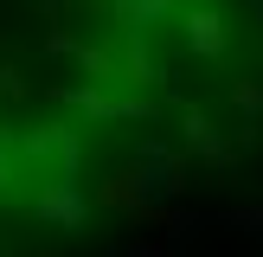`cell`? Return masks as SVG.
<instances>
[{"instance_id":"obj_2","label":"cell","mask_w":263,"mask_h":257,"mask_svg":"<svg viewBox=\"0 0 263 257\" xmlns=\"http://www.w3.org/2000/svg\"><path fill=\"white\" fill-rule=\"evenodd\" d=\"M32 212L51 218L64 238H71V231H84V199H77L71 180H45V187H39V199H32Z\"/></svg>"},{"instance_id":"obj_1","label":"cell","mask_w":263,"mask_h":257,"mask_svg":"<svg viewBox=\"0 0 263 257\" xmlns=\"http://www.w3.org/2000/svg\"><path fill=\"white\" fill-rule=\"evenodd\" d=\"M180 39H186L193 58H225L231 51V20L218 7H199V0H193V7L180 13Z\"/></svg>"}]
</instances>
